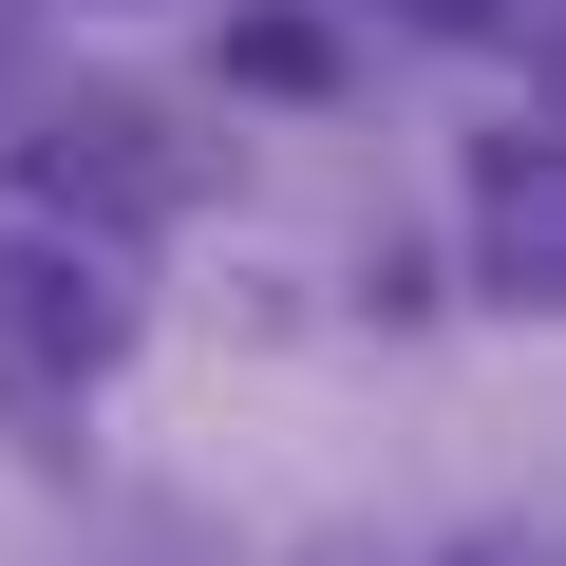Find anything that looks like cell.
Returning <instances> with one entry per match:
<instances>
[{"mask_svg": "<svg viewBox=\"0 0 566 566\" xmlns=\"http://www.w3.org/2000/svg\"><path fill=\"white\" fill-rule=\"evenodd\" d=\"M378 20H416V39H510L528 0H378Z\"/></svg>", "mask_w": 566, "mask_h": 566, "instance_id": "cell-5", "label": "cell"}, {"mask_svg": "<svg viewBox=\"0 0 566 566\" xmlns=\"http://www.w3.org/2000/svg\"><path fill=\"white\" fill-rule=\"evenodd\" d=\"M453 566H547V547H528V528H472V547H453Z\"/></svg>", "mask_w": 566, "mask_h": 566, "instance_id": "cell-6", "label": "cell"}, {"mask_svg": "<svg viewBox=\"0 0 566 566\" xmlns=\"http://www.w3.org/2000/svg\"><path fill=\"white\" fill-rule=\"evenodd\" d=\"M227 76H264V95H322V76H340V39H322V20H227Z\"/></svg>", "mask_w": 566, "mask_h": 566, "instance_id": "cell-4", "label": "cell"}, {"mask_svg": "<svg viewBox=\"0 0 566 566\" xmlns=\"http://www.w3.org/2000/svg\"><path fill=\"white\" fill-rule=\"evenodd\" d=\"M39 189H57V208H170V189H189V151H170V114H151V95H76V114L39 133Z\"/></svg>", "mask_w": 566, "mask_h": 566, "instance_id": "cell-3", "label": "cell"}, {"mask_svg": "<svg viewBox=\"0 0 566 566\" xmlns=\"http://www.w3.org/2000/svg\"><path fill=\"white\" fill-rule=\"evenodd\" d=\"M547 264H566V189H547V133L510 114V133H472V283L528 322V303H547Z\"/></svg>", "mask_w": 566, "mask_h": 566, "instance_id": "cell-2", "label": "cell"}, {"mask_svg": "<svg viewBox=\"0 0 566 566\" xmlns=\"http://www.w3.org/2000/svg\"><path fill=\"white\" fill-rule=\"evenodd\" d=\"M114 359H133V283H114V245L20 227V245H0V416L57 434V397H95Z\"/></svg>", "mask_w": 566, "mask_h": 566, "instance_id": "cell-1", "label": "cell"}]
</instances>
